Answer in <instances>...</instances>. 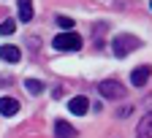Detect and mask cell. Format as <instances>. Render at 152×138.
<instances>
[{
    "mask_svg": "<svg viewBox=\"0 0 152 138\" xmlns=\"http://www.w3.org/2000/svg\"><path fill=\"white\" fill-rule=\"evenodd\" d=\"M16 30V22L14 19H6V22H0V35H11Z\"/></svg>",
    "mask_w": 152,
    "mask_h": 138,
    "instance_id": "12",
    "label": "cell"
},
{
    "mask_svg": "<svg viewBox=\"0 0 152 138\" xmlns=\"http://www.w3.org/2000/svg\"><path fill=\"white\" fill-rule=\"evenodd\" d=\"M57 25H60L65 33H71V30H73V19H71V16H57Z\"/></svg>",
    "mask_w": 152,
    "mask_h": 138,
    "instance_id": "13",
    "label": "cell"
},
{
    "mask_svg": "<svg viewBox=\"0 0 152 138\" xmlns=\"http://www.w3.org/2000/svg\"><path fill=\"white\" fill-rule=\"evenodd\" d=\"M68 111H71V114H76V116H82V114H87V111H90V100H87L84 95H76V97H71Z\"/></svg>",
    "mask_w": 152,
    "mask_h": 138,
    "instance_id": "5",
    "label": "cell"
},
{
    "mask_svg": "<svg viewBox=\"0 0 152 138\" xmlns=\"http://www.w3.org/2000/svg\"><path fill=\"white\" fill-rule=\"evenodd\" d=\"M149 8H152V3H149Z\"/></svg>",
    "mask_w": 152,
    "mask_h": 138,
    "instance_id": "14",
    "label": "cell"
},
{
    "mask_svg": "<svg viewBox=\"0 0 152 138\" xmlns=\"http://www.w3.org/2000/svg\"><path fill=\"white\" fill-rule=\"evenodd\" d=\"M25 87H27V92H30V95H41V92L46 89L41 78H27V81H25Z\"/></svg>",
    "mask_w": 152,
    "mask_h": 138,
    "instance_id": "11",
    "label": "cell"
},
{
    "mask_svg": "<svg viewBox=\"0 0 152 138\" xmlns=\"http://www.w3.org/2000/svg\"><path fill=\"white\" fill-rule=\"evenodd\" d=\"M54 49L57 52H79L82 49V35H76L73 30L71 33H60L54 38Z\"/></svg>",
    "mask_w": 152,
    "mask_h": 138,
    "instance_id": "1",
    "label": "cell"
},
{
    "mask_svg": "<svg viewBox=\"0 0 152 138\" xmlns=\"http://www.w3.org/2000/svg\"><path fill=\"white\" fill-rule=\"evenodd\" d=\"M98 92H101V97H106V100H120V97H125V84L114 81V78H106V81L98 84Z\"/></svg>",
    "mask_w": 152,
    "mask_h": 138,
    "instance_id": "2",
    "label": "cell"
},
{
    "mask_svg": "<svg viewBox=\"0 0 152 138\" xmlns=\"http://www.w3.org/2000/svg\"><path fill=\"white\" fill-rule=\"evenodd\" d=\"M19 111V100L16 97H0V114L3 116H14Z\"/></svg>",
    "mask_w": 152,
    "mask_h": 138,
    "instance_id": "7",
    "label": "cell"
},
{
    "mask_svg": "<svg viewBox=\"0 0 152 138\" xmlns=\"http://www.w3.org/2000/svg\"><path fill=\"white\" fill-rule=\"evenodd\" d=\"M54 135L57 138H76V127L68 125V122H57L54 125Z\"/></svg>",
    "mask_w": 152,
    "mask_h": 138,
    "instance_id": "9",
    "label": "cell"
},
{
    "mask_svg": "<svg viewBox=\"0 0 152 138\" xmlns=\"http://www.w3.org/2000/svg\"><path fill=\"white\" fill-rule=\"evenodd\" d=\"M139 138H152V111L144 116V119L139 122V130H136Z\"/></svg>",
    "mask_w": 152,
    "mask_h": 138,
    "instance_id": "10",
    "label": "cell"
},
{
    "mask_svg": "<svg viewBox=\"0 0 152 138\" xmlns=\"http://www.w3.org/2000/svg\"><path fill=\"white\" fill-rule=\"evenodd\" d=\"M19 6V22H33V0H16Z\"/></svg>",
    "mask_w": 152,
    "mask_h": 138,
    "instance_id": "8",
    "label": "cell"
},
{
    "mask_svg": "<svg viewBox=\"0 0 152 138\" xmlns=\"http://www.w3.org/2000/svg\"><path fill=\"white\" fill-rule=\"evenodd\" d=\"M149 76H152V68H149V65H139L136 70L130 73V84H133V87H144V84L149 81Z\"/></svg>",
    "mask_w": 152,
    "mask_h": 138,
    "instance_id": "4",
    "label": "cell"
},
{
    "mask_svg": "<svg viewBox=\"0 0 152 138\" xmlns=\"http://www.w3.org/2000/svg\"><path fill=\"white\" fill-rule=\"evenodd\" d=\"M0 60H6V62H19V60H22V52H19L16 46H11V44H3V46H0Z\"/></svg>",
    "mask_w": 152,
    "mask_h": 138,
    "instance_id": "6",
    "label": "cell"
},
{
    "mask_svg": "<svg viewBox=\"0 0 152 138\" xmlns=\"http://www.w3.org/2000/svg\"><path fill=\"white\" fill-rule=\"evenodd\" d=\"M111 49H114V54H117V57H125V54H130L133 49H139V38H133V35H117Z\"/></svg>",
    "mask_w": 152,
    "mask_h": 138,
    "instance_id": "3",
    "label": "cell"
}]
</instances>
